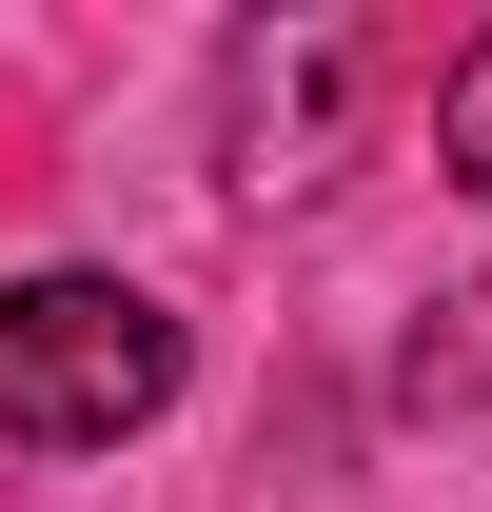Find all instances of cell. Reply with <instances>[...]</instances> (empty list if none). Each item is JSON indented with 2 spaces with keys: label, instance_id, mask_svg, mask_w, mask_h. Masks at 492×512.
Listing matches in <instances>:
<instances>
[{
  "label": "cell",
  "instance_id": "obj_2",
  "mask_svg": "<svg viewBox=\"0 0 492 512\" xmlns=\"http://www.w3.org/2000/svg\"><path fill=\"white\" fill-rule=\"evenodd\" d=\"M355 79H374V40L335 0L237 20V40H217V158H237V197H315L335 178V158H355Z\"/></svg>",
  "mask_w": 492,
  "mask_h": 512
},
{
  "label": "cell",
  "instance_id": "obj_1",
  "mask_svg": "<svg viewBox=\"0 0 492 512\" xmlns=\"http://www.w3.org/2000/svg\"><path fill=\"white\" fill-rule=\"evenodd\" d=\"M178 414V316L99 276V256H40V276H0V434L20 453H119Z\"/></svg>",
  "mask_w": 492,
  "mask_h": 512
},
{
  "label": "cell",
  "instance_id": "obj_3",
  "mask_svg": "<svg viewBox=\"0 0 492 512\" xmlns=\"http://www.w3.org/2000/svg\"><path fill=\"white\" fill-rule=\"evenodd\" d=\"M433 158L492 197V40H453V79H433Z\"/></svg>",
  "mask_w": 492,
  "mask_h": 512
}]
</instances>
